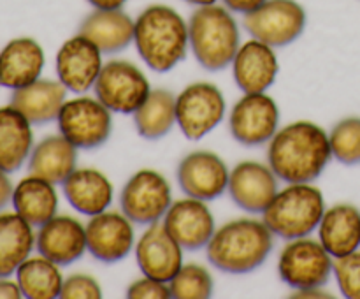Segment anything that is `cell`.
<instances>
[{"label": "cell", "mask_w": 360, "mask_h": 299, "mask_svg": "<svg viewBox=\"0 0 360 299\" xmlns=\"http://www.w3.org/2000/svg\"><path fill=\"white\" fill-rule=\"evenodd\" d=\"M333 158L329 134L313 122H294L273 136L267 160L278 179L311 183L326 171Z\"/></svg>", "instance_id": "1"}, {"label": "cell", "mask_w": 360, "mask_h": 299, "mask_svg": "<svg viewBox=\"0 0 360 299\" xmlns=\"http://www.w3.org/2000/svg\"><path fill=\"white\" fill-rule=\"evenodd\" d=\"M134 42L148 67L167 72L186 56L188 23L172 7L153 4L137 16Z\"/></svg>", "instance_id": "2"}, {"label": "cell", "mask_w": 360, "mask_h": 299, "mask_svg": "<svg viewBox=\"0 0 360 299\" xmlns=\"http://www.w3.org/2000/svg\"><path fill=\"white\" fill-rule=\"evenodd\" d=\"M274 234L264 220L238 218L217 229L207 243V259L220 271L245 274L266 262Z\"/></svg>", "instance_id": "3"}, {"label": "cell", "mask_w": 360, "mask_h": 299, "mask_svg": "<svg viewBox=\"0 0 360 299\" xmlns=\"http://www.w3.org/2000/svg\"><path fill=\"white\" fill-rule=\"evenodd\" d=\"M188 37L193 56L207 70H221L231 65L241 46L232 11L218 4L193 11L188 21Z\"/></svg>", "instance_id": "4"}, {"label": "cell", "mask_w": 360, "mask_h": 299, "mask_svg": "<svg viewBox=\"0 0 360 299\" xmlns=\"http://www.w3.org/2000/svg\"><path fill=\"white\" fill-rule=\"evenodd\" d=\"M326 213V199L316 186L309 183H288L278 190L264 211V224L274 236L297 239L309 236L320 225Z\"/></svg>", "instance_id": "5"}, {"label": "cell", "mask_w": 360, "mask_h": 299, "mask_svg": "<svg viewBox=\"0 0 360 299\" xmlns=\"http://www.w3.org/2000/svg\"><path fill=\"white\" fill-rule=\"evenodd\" d=\"M278 271L281 280L295 291L322 287L334 271L333 255L322 243L309 239L308 236L288 239L280 253Z\"/></svg>", "instance_id": "6"}, {"label": "cell", "mask_w": 360, "mask_h": 299, "mask_svg": "<svg viewBox=\"0 0 360 299\" xmlns=\"http://www.w3.org/2000/svg\"><path fill=\"white\" fill-rule=\"evenodd\" d=\"M94 90L111 113L134 115L146 101L151 87L139 67L125 60H111L102 65Z\"/></svg>", "instance_id": "7"}, {"label": "cell", "mask_w": 360, "mask_h": 299, "mask_svg": "<svg viewBox=\"0 0 360 299\" xmlns=\"http://www.w3.org/2000/svg\"><path fill=\"white\" fill-rule=\"evenodd\" d=\"M62 136L79 150H94L109 139L111 111L98 98L76 97L65 101L56 118Z\"/></svg>", "instance_id": "8"}, {"label": "cell", "mask_w": 360, "mask_h": 299, "mask_svg": "<svg viewBox=\"0 0 360 299\" xmlns=\"http://www.w3.org/2000/svg\"><path fill=\"white\" fill-rule=\"evenodd\" d=\"M243 23L253 39L281 48L301 37L306 28V11L297 0H266L245 14Z\"/></svg>", "instance_id": "9"}, {"label": "cell", "mask_w": 360, "mask_h": 299, "mask_svg": "<svg viewBox=\"0 0 360 299\" xmlns=\"http://www.w3.org/2000/svg\"><path fill=\"white\" fill-rule=\"evenodd\" d=\"M122 211L141 225L157 224L172 204L167 178L153 169H141L129 178L120 196Z\"/></svg>", "instance_id": "10"}, {"label": "cell", "mask_w": 360, "mask_h": 299, "mask_svg": "<svg viewBox=\"0 0 360 299\" xmlns=\"http://www.w3.org/2000/svg\"><path fill=\"white\" fill-rule=\"evenodd\" d=\"M225 116L224 94L214 84L192 83L176 97V123L188 139L199 141Z\"/></svg>", "instance_id": "11"}, {"label": "cell", "mask_w": 360, "mask_h": 299, "mask_svg": "<svg viewBox=\"0 0 360 299\" xmlns=\"http://www.w3.org/2000/svg\"><path fill=\"white\" fill-rule=\"evenodd\" d=\"M229 125L236 141L246 146H259L278 132L280 109L266 91L245 94L232 108Z\"/></svg>", "instance_id": "12"}, {"label": "cell", "mask_w": 360, "mask_h": 299, "mask_svg": "<svg viewBox=\"0 0 360 299\" xmlns=\"http://www.w3.org/2000/svg\"><path fill=\"white\" fill-rule=\"evenodd\" d=\"M102 65V51L83 34L63 42L56 53L58 81L74 94H84L94 88Z\"/></svg>", "instance_id": "13"}, {"label": "cell", "mask_w": 360, "mask_h": 299, "mask_svg": "<svg viewBox=\"0 0 360 299\" xmlns=\"http://www.w3.org/2000/svg\"><path fill=\"white\" fill-rule=\"evenodd\" d=\"M84 227L88 252L101 262H118L132 250L134 227L125 213L105 210L94 215Z\"/></svg>", "instance_id": "14"}, {"label": "cell", "mask_w": 360, "mask_h": 299, "mask_svg": "<svg viewBox=\"0 0 360 299\" xmlns=\"http://www.w3.org/2000/svg\"><path fill=\"white\" fill-rule=\"evenodd\" d=\"M229 172L225 162L213 151L199 150L186 155L178 165V183L188 197L213 201L229 186Z\"/></svg>", "instance_id": "15"}, {"label": "cell", "mask_w": 360, "mask_h": 299, "mask_svg": "<svg viewBox=\"0 0 360 299\" xmlns=\"http://www.w3.org/2000/svg\"><path fill=\"white\" fill-rule=\"evenodd\" d=\"M137 266L144 276L171 281L183 266V246L169 234L164 224H151L136 246Z\"/></svg>", "instance_id": "16"}, {"label": "cell", "mask_w": 360, "mask_h": 299, "mask_svg": "<svg viewBox=\"0 0 360 299\" xmlns=\"http://www.w3.org/2000/svg\"><path fill=\"white\" fill-rule=\"evenodd\" d=\"M227 190L241 210L264 213L278 193V176L269 165L245 160L231 171Z\"/></svg>", "instance_id": "17"}, {"label": "cell", "mask_w": 360, "mask_h": 299, "mask_svg": "<svg viewBox=\"0 0 360 299\" xmlns=\"http://www.w3.org/2000/svg\"><path fill=\"white\" fill-rule=\"evenodd\" d=\"M164 227L183 250L204 248L217 231L214 217L206 203L188 196L171 204L164 217Z\"/></svg>", "instance_id": "18"}, {"label": "cell", "mask_w": 360, "mask_h": 299, "mask_svg": "<svg viewBox=\"0 0 360 299\" xmlns=\"http://www.w3.org/2000/svg\"><path fill=\"white\" fill-rule=\"evenodd\" d=\"M35 246L46 259L58 266H69L88 250L86 227L77 218L55 215L42 224L35 234Z\"/></svg>", "instance_id": "19"}, {"label": "cell", "mask_w": 360, "mask_h": 299, "mask_svg": "<svg viewBox=\"0 0 360 299\" xmlns=\"http://www.w3.org/2000/svg\"><path fill=\"white\" fill-rule=\"evenodd\" d=\"M276 53L273 46L252 39L239 46L234 60H232V74L234 81L245 94H262L278 76Z\"/></svg>", "instance_id": "20"}, {"label": "cell", "mask_w": 360, "mask_h": 299, "mask_svg": "<svg viewBox=\"0 0 360 299\" xmlns=\"http://www.w3.org/2000/svg\"><path fill=\"white\" fill-rule=\"evenodd\" d=\"M44 49L35 39L16 37L0 51V87H27L41 77L44 69Z\"/></svg>", "instance_id": "21"}, {"label": "cell", "mask_w": 360, "mask_h": 299, "mask_svg": "<svg viewBox=\"0 0 360 299\" xmlns=\"http://www.w3.org/2000/svg\"><path fill=\"white\" fill-rule=\"evenodd\" d=\"M67 88L60 81L41 79L13 90L11 106L16 108L32 125H44L58 118L65 104Z\"/></svg>", "instance_id": "22"}, {"label": "cell", "mask_w": 360, "mask_h": 299, "mask_svg": "<svg viewBox=\"0 0 360 299\" xmlns=\"http://www.w3.org/2000/svg\"><path fill=\"white\" fill-rule=\"evenodd\" d=\"M62 185L70 206L88 217L102 213L112 203V183L98 169H74Z\"/></svg>", "instance_id": "23"}, {"label": "cell", "mask_w": 360, "mask_h": 299, "mask_svg": "<svg viewBox=\"0 0 360 299\" xmlns=\"http://www.w3.org/2000/svg\"><path fill=\"white\" fill-rule=\"evenodd\" d=\"M136 21L122 9H95L81 21L79 34L102 53H120L134 41Z\"/></svg>", "instance_id": "24"}, {"label": "cell", "mask_w": 360, "mask_h": 299, "mask_svg": "<svg viewBox=\"0 0 360 299\" xmlns=\"http://www.w3.org/2000/svg\"><path fill=\"white\" fill-rule=\"evenodd\" d=\"M319 239L327 252L338 257L360 248V210L354 204H336L323 213Z\"/></svg>", "instance_id": "25"}, {"label": "cell", "mask_w": 360, "mask_h": 299, "mask_svg": "<svg viewBox=\"0 0 360 299\" xmlns=\"http://www.w3.org/2000/svg\"><path fill=\"white\" fill-rule=\"evenodd\" d=\"M76 162L77 148L65 136H48L32 150L28 157V171L30 174L58 185L72 174Z\"/></svg>", "instance_id": "26"}, {"label": "cell", "mask_w": 360, "mask_h": 299, "mask_svg": "<svg viewBox=\"0 0 360 299\" xmlns=\"http://www.w3.org/2000/svg\"><path fill=\"white\" fill-rule=\"evenodd\" d=\"M32 123L13 106L0 108V169L14 172L34 150Z\"/></svg>", "instance_id": "27"}, {"label": "cell", "mask_w": 360, "mask_h": 299, "mask_svg": "<svg viewBox=\"0 0 360 299\" xmlns=\"http://www.w3.org/2000/svg\"><path fill=\"white\" fill-rule=\"evenodd\" d=\"M14 211L32 227H41L51 220L58 210V193L55 183L30 174L21 179L13 192Z\"/></svg>", "instance_id": "28"}, {"label": "cell", "mask_w": 360, "mask_h": 299, "mask_svg": "<svg viewBox=\"0 0 360 299\" xmlns=\"http://www.w3.org/2000/svg\"><path fill=\"white\" fill-rule=\"evenodd\" d=\"M35 246V234L25 218L14 213L0 215V278L16 273L30 257Z\"/></svg>", "instance_id": "29"}, {"label": "cell", "mask_w": 360, "mask_h": 299, "mask_svg": "<svg viewBox=\"0 0 360 299\" xmlns=\"http://www.w3.org/2000/svg\"><path fill=\"white\" fill-rule=\"evenodd\" d=\"M21 294L28 299H55L62 294L60 266L46 257H28L16 271Z\"/></svg>", "instance_id": "30"}, {"label": "cell", "mask_w": 360, "mask_h": 299, "mask_svg": "<svg viewBox=\"0 0 360 299\" xmlns=\"http://www.w3.org/2000/svg\"><path fill=\"white\" fill-rule=\"evenodd\" d=\"M136 129L144 139L167 136L176 123V97L167 90H151L146 101L134 113Z\"/></svg>", "instance_id": "31"}, {"label": "cell", "mask_w": 360, "mask_h": 299, "mask_svg": "<svg viewBox=\"0 0 360 299\" xmlns=\"http://www.w3.org/2000/svg\"><path fill=\"white\" fill-rule=\"evenodd\" d=\"M169 288L176 299H206L213 294V276L199 264H183L169 281Z\"/></svg>", "instance_id": "32"}, {"label": "cell", "mask_w": 360, "mask_h": 299, "mask_svg": "<svg viewBox=\"0 0 360 299\" xmlns=\"http://www.w3.org/2000/svg\"><path fill=\"white\" fill-rule=\"evenodd\" d=\"M333 157L345 165L360 164V118H345L329 134Z\"/></svg>", "instance_id": "33"}, {"label": "cell", "mask_w": 360, "mask_h": 299, "mask_svg": "<svg viewBox=\"0 0 360 299\" xmlns=\"http://www.w3.org/2000/svg\"><path fill=\"white\" fill-rule=\"evenodd\" d=\"M334 274L345 298L360 299V250L338 257L334 262Z\"/></svg>", "instance_id": "34"}, {"label": "cell", "mask_w": 360, "mask_h": 299, "mask_svg": "<svg viewBox=\"0 0 360 299\" xmlns=\"http://www.w3.org/2000/svg\"><path fill=\"white\" fill-rule=\"evenodd\" d=\"M62 299H98L102 298L101 284L90 274H72L62 285Z\"/></svg>", "instance_id": "35"}, {"label": "cell", "mask_w": 360, "mask_h": 299, "mask_svg": "<svg viewBox=\"0 0 360 299\" xmlns=\"http://www.w3.org/2000/svg\"><path fill=\"white\" fill-rule=\"evenodd\" d=\"M127 295L130 299H165L171 298V288H169L167 281L144 276L130 285Z\"/></svg>", "instance_id": "36"}, {"label": "cell", "mask_w": 360, "mask_h": 299, "mask_svg": "<svg viewBox=\"0 0 360 299\" xmlns=\"http://www.w3.org/2000/svg\"><path fill=\"white\" fill-rule=\"evenodd\" d=\"M224 6L227 9H231L232 13H239V14H248L252 11H255L257 7L262 6L266 0H221Z\"/></svg>", "instance_id": "37"}, {"label": "cell", "mask_w": 360, "mask_h": 299, "mask_svg": "<svg viewBox=\"0 0 360 299\" xmlns=\"http://www.w3.org/2000/svg\"><path fill=\"white\" fill-rule=\"evenodd\" d=\"M9 172L2 171L0 169V211L7 206L9 203H13V192L14 186L9 179Z\"/></svg>", "instance_id": "38"}, {"label": "cell", "mask_w": 360, "mask_h": 299, "mask_svg": "<svg viewBox=\"0 0 360 299\" xmlns=\"http://www.w3.org/2000/svg\"><path fill=\"white\" fill-rule=\"evenodd\" d=\"M21 288L20 285H18V281H13L9 280V276L7 278H0V298L2 299H18L21 298Z\"/></svg>", "instance_id": "39"}, {"label": "cell", "mask_w": 360, "mask_h": 299, "mask_svg": "<svg viewBox=\"0 0 360 299\" xmlns=\"http://www.w3.org/2000/svg\"><path fill=\"white\" fill-rule=\"evenodd\" d=\"M94 9H122L127 0H88Z\"/></svg>", "instance_id": "40"}, {"label": "cell", "mask_w": 360, "mask_h": 299, "mask_svg": "<svg viewBox=\"0 0 360 299\" xmlns=\"http://www.w3.org/2000/svg\"><path fill=\"white\" fill-rule=\"evenodd\" d=\"M292 295H294V298H330V294L322 292V287L302 288V291H297L295 294H292Z\"/></svg>", "instance_id": "41"}, {"label": "cell", "mask_w": 360, "mask_h": 299, "mask_svg": "<svg viewBox=\"0 0 360 299\" xmlns=\"http://www.w3.org/2000/svg\"><path fill=\"white\" fill-rule=\"evenodd\" d=\"M185 2L192 4V6L200 7V6H210V4H217L218 0H185Z\"/></svg>", "instance_id": "42"}]
</instances>
